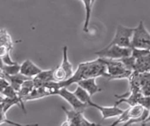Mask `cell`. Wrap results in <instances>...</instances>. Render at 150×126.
I'll list each match as a JSON object with an SVG mask.
<instances>
[{
	"label": "cell",
	"instance_id": "obj_1",
	"mask_svg": "<svg viewBox=\"0 0 150 126\" xmlns=\"http://www.w3.org/2000/svg\"><path fill=\"white\" fill-rule=\"evenodd\" d=\"M98 76H104L108 78L106 65L103 59L100 57L96 60H93V61L79 63L76 71H74V74L70 78L63 81H50L44 87H46L51 91L52 95H56V91L61 87H68L72 84L77 83L82 79L92 78V77L96 78Z\"/></svg>",
	"mask_w": 150,
	"mask_h": 126
},
{
	"label": "cell",
	"instance_id": "obj_2",
	"mask_svg": "<svg viewBox=\"0 0 150 126\" xmlns=\"http://www.w3.org/2000/svg\"><path fill=\"white\" fill-rule=\"evenodd\" d=\"M102 59L106 65L109 79H128L132 74L133 71L128 70L120 59H109V58H102Z\"/></svg>",
	"mask_w": 150,
	"mask_h": 126
},
{
	"label": "cell",
	"instance_id": "obj_3",
	"mask_svg": "<svg viewBox=\"0 0 150 126\" xmlns=\"http://www.w3.org/2000/svg\"><path fill=\"white\" fill-rule=\"evenodd\" d=\"M131 47L150 50V33L145 28L143 21H140L137 27L134 28Z\"/></svg>",
	"mask_w": 150,
	"mask_h": 126
},
{
	"label": "cell",
	"instance_id": "obj_4",
	"mask_svg": "<svg viewBox=\"0 0 150 126\" xmlns=\"http://www.w3.org/2000/svg\"><path fill=\"white\" fill-rule=\"evenodd\" d=\"M132 53V47H122L119 45H108L107 47L95 52L100 58H109V59H121L130 56Z\"/></svg>",
	"mask_w": 150,
	"mask_h": 126
},
{
	"label": "cell",
	"instance_id": "obj_5",
	"mask_svg": "<svg viewBox=\"0 0 150 126\" xmlns=\"http://www.w3.org/2000/svg\"><path fill=\"white\" fill-rule=\"evenodd\" d=\"M62 109L66 114V122L62 123L61 125H69V126H96V123H93L91 121L87 120L84 115L82 114L83 112L75 109H67L62 106Z\"/></svg>",
	"mask_w": 150,
	"mask_h": 126
},
{
	"label": "cell",
	"instance_id": "obj_6",
	"mask_svg": "<svg viewBox=\"0 0 150 126\" xmlns=\"http://www.w3.org/2000/svg\"><path fill=\"white\" fill-rule=\"evenodd\" d=\"M134 28L125 27L122 25H118L116 28V33L114 38L109 43V45H119L122 47H131V41Z\"/></svg>",
	"mask_w": 150,
	"mask_h": 126
},
{
	"label": "cell",
	"instance_id": "obj_7",
	"mask_svg": "<svg viewBox=\"0 0 150 126\" xmlns=\"http://www.w3.org/2000/svg\"><path fill=\"white\" fill-rule=\"evenodd\" d=\"M56 95H59L60 97H62L66 102H68L71 107L75 109V110H78L83 112L85 109L88 107V105L85 103H83L78 99L76 95L74 94V92H71L67 89V87H61L56 91Z\"/></svg>",
	"mask_w": 150,
	"mask_h": 126
},
{
	"label": "cell",
	"instance_id": "obj_8",
	"mask_svg": "<svg viewBox=\"0 0 150 126\" xmlns=\"http://www.w3.org/2000/svg\"><path fill=\"white\" fill-rule=\"evenodd\" d=\"M91 107H94L96 109H98L101 113V116H102V119H108V118H113V117H118L119 115H121L123 113L122 109L118 108L117 106H101L98 105V104L94 103L92 101V103L90 104Z\"/></svg>",
	"mask_w": 150,
	"mask_h": 126
},
{
	"label": "cell",
	"instance_id": "obj_9",
	"mask_svg": "<svg viewBox=\"0 0 150 126\" xmlns=\"http://www.w3.org/2000/svg\"><path fill=\"white\" fill-rule=\"evenodd\" d=\"M42 71L40 67H38L34 62H32L30 59L25 60L22 64L20 65V73L29 77V78H33L37 74H39Z\"/></svg>",
	"mask_w": 150,
	"mask_h": 126
},
{
	"label": "cell",
	"instance_id": "obj_10",
	"mask_svg": "<svg viewBox=\"0 0 150 126\" xmlns=\"http://www.w3.org/2000/svg\"><path fill=\"white\" fill-rule=\"evenodd\" d=\"M32 79L35 87H44L48 82L54 80V78H53V69L42 70L39 74H37Z\"/></svg>",
	"mask_w": 150,
	"mask_h": 126
},
{
	"label": "cell",
	"instance_id": "obj_11",
	"mask_svg": "<svg viewBox=\"0 0 150 126\" xmlns=\"http://www.w3.org/2000/svg\"><path fill=\"white\" fill-rule=\"evenodd\" d=\"M76 84L79 86H81V87H83V88L85 89V90L88 92L91 96L94 95V94H96V93H98V92L102 91V89L97 85V83H96V80H95L94 77H92V78L82 79V80L77 82Z\"/></svg>",
	"mask_w": 150,
	"mask_h": 126
},
{
	"label": "cell",
	"instance_id": "obj_12",
	"mask_svg": "<svg viewBox=\"0 0 150 126\" xmlns=\"http://www.w3.org/2000/svg\"><path fill=\"white\" fill-rule=\"evenodd\" d=\"M139 87L142 95H150V71L139 73Z\"/></svg>",
	"mask_w": 150,
	"mask_h": 126
},
{
	"label": "cell",
	"instance_id": "obj_13",
	"mask_svg": "<svg viewBox=\"0 0 150 126\" xmlns=\"http://www.w3.org/2000/svg\"><path fill=\"white\" fill-rule=\"evenodd\" d=\"M134 71H137L139 73L150 71V53L145 56L137 58L135 62Z\"/></svg>",
	"mask_w": 150,
	"mask_h": 126
},
{
	"label": "cell",
	"instance_id": "obj_14",
	"mask_svg": "<svg viewBox=\"0 0 150 126\" xmlns=\"http://www.w3.org/2000/svg\"><path fill=\"white\" fill-rule=\"evenodd\" d=\"M4 77H5L7 80L9 81V83H10L17 91L19 90V88H20L21 84H22L25 80L29 79V77L25 76V75H23L21 73H18L15 75H5L4 74Z\"/></svg>",
	"mask_w": 150,
	"mask_h": 126
},
{
	"label": "cell",
	"instance_id": "obj_15",
	"mask_svg": "<svg viewBox=\"0 0 150 126\" xmlns=\"http://www.w3.org/2000/svg\"><path fill=\"white\" fill-rule=\"evenodd\" d=\"M34 87L35 85H34V82H33L32 78L27 79V80H25L21 84L20 88H19V90H18V94H19V96L22 98V100L26 96H28L29 94H30V92L34 89Z\"/></svg>",
	"mask_w": 150,
	"mask_h": 126
},
{
	"label": "cell",
	"instance_id": "obj_16",
	"mask_svg": "<svg viewBox=\"0 0 150 126\" xmlns=\"http://www.w3.org/2000/svg\"><path fill=\"white\" fill-rule=\"evenodd\" d=\"M67 50H68V47H67V46H64L63 47V59H62V63L60 65H61L62 68L65 70V72H66V74H67V79H68L74 74V70H73V66H72V64L68 60Z\"/></svg>",
	"mask_w": 150,
	"mask_h": 126
},
{
	"label": "cell",
	"instance_id": "obj_17",
	"mask_svg": "<svg viewBox=\"0 0 150 126\" xmlns=\"http://www.w3.org/2000/svg\"><path fill=\"white\" fill-rule=\"evenodd\" d=\"M84 6H85V21H84V27L83 31L85 33H88L89 29V22H90V17H91V13H92V5L94 0H82Z\"/></svg>",
	"mask_w": 150,
	"mask_h": 126
},
{
	"label": "cell",
	"instance_id": "obj_18",
	"mask_svg": "<svg viewBox=\"0 0 150 126\" xmlns=\"http://www.w3.org/2000/svg\"><path fill=\"white\" fill-rule=\"evenodd\" d=\"M74 94L78 97V99L80 101H82L83 103L87 104L88 106H90V104L92 103V100H91V95L87 92L83 87L77 85L76 89L74 91Z\"/></svg>",
	"mask_w": 150,
	"mask_h": 126
},
{
	"label": "cell",
	"instance_id": "obj_19",
	"mask_svg": "<svg viewBox=\"0 0 150 126\" xmlns=\"http://www.w3.org/2000/svg\"><path fill=\"white\" fill-rule=\"evenodd\" d=\"M1 46L8 47L9 49L13 48V40L6 29H0V47Z\"/></svg>",
	"mask_w": 150,
	"mask_h": 126
},
{
	"label": "cell",
	"instance_id": "obj_20",
	"mask_svg": "<svg viewBox=\"0 0 150 126\" xmlns=\"http://www.w3.org/2000/svg\"><path fill=\"white\" fill-rule=\"evenodd\" d=\"M1 71L3 72L5 75H15L20 73V65L18 63H15V64H5L1 67Z\"/></svg>",
	"mask_w": 150,
	"mask_h": 126
},
{
	"label": "cell",
	"instance_id": "obj_21",
	"mask_svg": "<svg viewBox=\"0 0 150 126\" xmlns=\"http://www.w3.org/2000/svg\"><path fill=\"white\" fill-rule=\"evenodd\" d=\"M53 78H54V81H63L67 79V74L61 65L53 69Z\"/></svg>",
	"mask_w": 150,
	"mask_h": 126
},
{
	"label": "cell",
	"instance_id": "obj_22",
	"mask_svg": "<svg viewBox=\"0 0 150 126\" xmlns=\"http://www.w3.org/2000/svg\"><path fill=\"white\" fill-rule=\"evenodd\" d=\"M122 61V63L124 64V66L126 67L128 70H131V71H134V67H135V62H136V58H134L132 55L124 58H121L120 59Z\"/></svg>",
	"mask_w": 150,
	"mask_h": 126
},
{
	"label": "cell",
	"instance_id": "obj_23",
	"mask_svg": "<svg viewBox=\"0 0 150 126\" xmlns=\"http://www.w3.org/2000/svg\"><path fill=\"white\" fill-rule=\"evenodd\" d=\"M2 124H8V125H13V126H24V124H19V123L10 121L7 118L6 113L0 110V125H2Z\"/></svg>",
	"mask_w": 150,
	"mask_h": 126
},
{
	"label": "cell",
	"instance_id": "obj_24",
	"mask_svg": "<svg viewBox=\"0 0 150 126\" xmlns=\"http://www.w3.org/2000/svg\"><path fill=\"white\" fill-rule=\"evenodd\" d=\"M149 53H150L149 49H142V48H134V47H132L131 55L134 58H136V59H137V58L145 56V55L149 54Z\"/></svg>",
	"mask_w": 150,
	"mask_h": 126
},
{
	"label": "cell",
	"instance_id": "obj_25",
	"mask_svg": "<svg viewBox=\"0 0 150 126\" xmlns=\"http://www.w3.org/2000/svg\"><path fill=\"white\" fill-rule=\"evenodd\" d=\"M138 104L142 105L144 108L146 109H150V95H142L141 97L139 98Z\"/></svg>",
	"mask_w": 150,
	"mask_h": 126
},
{
	"label": "cell",
	"instance_id": "obj_26",
	"mask_svg": "<svg viewBox=\"0 0 150 126\" xmlns=\"http://www.w3.org/2000/svg\"><path fill=\"white\" fill-rule=\"evenodd\" d=\"M8 85H10V83L5 77H0V93H2V91Z\"/></svg>",
	"mask_w": 150,
	"mask_h": 126
},
{
	"label": "cell",
	"instance_id": "obj_27",
	"mask_svg": "<svg viewBox=\"0 0 150 126\" xmlns=\"http://www.w3.org/2000/svg\"><path fill=\"white\" fill-rule=\"evenodd\" d=\"M2 59H3V62L5 63V64H9V65H11V64H15V61H13L12 60V58L10 57V52L9 53H7V54L5 55V56H3L2 57Z\"/></svg>",
	"mask_w": 150,
	"mask_h": 126
},
{
	"label": "cell",
	"instance_id": "obj_28",
	"mask_svg": "<svg viewBox=\"0 0 150 126\" xmlns=\"http://www.w3.org/2000/svg\"><path fill=\"white\" fill-rule=\"evenodd\" d=\"M11 51V49H9L8 47H4V46H1L0 47V57L5 56L7 53H9Z\"/></svg>",
	"mask_w": 150,
	"mask_h": 126
},
{
	"label": "cell",
	"instance_id": "obj_29",
	"mask_svg": "<svg viewBox=\"0 0 150 126\" xmlns=\"http://www.w3.org/2000/svg\"><path fill=\"white\" fill-rule=\"evenodd\" d=\"M148 122H150V109H149V114H148V116H147L146 119H145V120L143 121V122L141 123V125H142V126H144V125H146Z\"/></svg>",
	"mask_w": 150,
	"mask_h": 126
},
{
	"label": "cell",
	"instance_id": "obj_30",
	"mask_svg": "<svg viewBox=\"0 0 150 126\" xmlns=\"http://www.w3.org/2000/svg\"><path fill=\"white\" fill-rule=\"evenodd\" d=\"M4 98H5V96H4V95H3V94H2V93H0V104H1L2 102H3Z\"/></svg>",
	"mask_w": 150,
	"mask_h": 126
}]
</instances>
